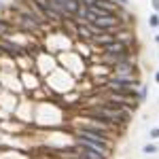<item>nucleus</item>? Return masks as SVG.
I'll return each mask as SVG.
<instances>
[{"mask_svg":"<svg viewBox=\"0 0 159 159\" xmlns=\"http://www.w3.org/2000/svg\"><path fill=\"white\" fill-rule=\"evenodd\" d=\"M72 134L83 136V138H87L89 142L102 144V147H106V148H112V144H115V136H112V134L100 132V129H96V127H89V125H81V123H79V127L74 129Z\"/></svg>","mask_w":159,"mask_h":159,"instance_id":"1","label":"nucleus"},{"mask_svg":"<svg viewBox=\"0 0 159 159\" xmlns=\"http://www.w3.org/2000/svg\"><path fill=\"white\" fill-rule=\"evenodd\" d=\"M125 87H142L140 76H119V74H110L104 89H125Z\"/></svg>","mask_w":159,"mask_h":159,"instance_id":"2","label":"nucleus"},{"mask_svg":"<svg viewBox=\"0 0 159 159\" xmlns=\"http://www.w3.org/2000/svg\"><path fill=\"white\" fill-rule=\"evenodd\" d=\"M110 74H119V76H138V64H136L134 57L123 60Z\"/></svg>","mask_w":159,"mask_h":159,"instance_id":"3","label":"nucleus"},{"mask_svg":"<svg viewBox=\"0 0 159 159\" xmlns=\"http://www.w3.org/2000/svg\"><path fill=\"white\" fill-rule=\"evenodd\" d=\"M112 43H117V34H112V32H104V34H98V36H93V40H91V45L96 47V49H106L108 45H112Z\"/></svg>","mask_w":159,"mask_h":159,"instance_id":"4","label":"nucleus"},{"mask_svg":"<svg viewBox=\"0 0 159 159\" xmlns=\"http://www.w3.org/2000/svg\"><path fill=\"white\" fill-rule=\"evenodd\" d=\"M117 40L132 49V45H134V32H132L129 28H119V30H117Z\"/></svg>","mask_w":159,"mask_h":159,"instance_id":"5","label":"nucleus"},{"mask_svg":"<svg viewBox=\"0 0 159 159\" xmlns=\"http://www.w3.org/2000/svg\"><path fill=\"white\" fill-rule=\"evenodd\" d=\"M74 148H76V153L83 159H110V157H106V155L98 153V151H91V148H81V147H76V144H74Z\"/></svg>","mask_w":159,"mask_h":159,"instance_id":"6","label":"nucleus"},{"mask_svg":"<svg viewBox=\"0 0 159 159\" xmlns=\"http://www.w3.org/2000/svg\"><path fill=\"white\" fill-rule=\"evenodd\" d=\"M159 153V144L157 142H147L142 147V155H157Z\"/></svg>","mask_w":159,"mask_h":159,"instance_id":"7","label":"nucleus"},{"mask_svg":"<svg viewBox=\"0 0 159 159\" xmlns=\"http://www.w3.org/2000/svg\"><path fill=\"white\" fill-rule=\"evenodd\" d=\"M147 98H148V87L142 85L140 89H138V102L142 104V102H147Z\"/></svg>","mask_w":159,"mask_h":159,"instance_id":"8","label":"nucleus"},{"mask_svg":"<svg viewBox=\"0 0 159 159\" xmlns=\"http://www.w3.org/2000/svg\"><path fill=\"white\" fill-rule=\"evenodd\" d=\"M148 25H151L153 30H159V15H157V13L148 15Z\"/></svg>","mask_w":159,"mask_h":159,"instance_id":"9","label":"nucleus"},{"mask_svg":"<svg viewBox=\"0 0 159 159\" xmlns=\"http://www.w3.org/2000/svg\"><path fill=\"white\" fill-rule=\"evenodd\" d=\"M148 140H151V142L159 140V127H151V129H148Z\"/></svg>","mask_w":159,"mask_h":159,"instance_id":"10","label":"nucleus"},{"mask_svg":"<svg viewBox=\"0 0 159 159\" xmlns=\"http://www.w3.org/2000/svg\"><path fill=\"white\" fill-rule=\"evenodd\" d=\"M115 2H117V4H119L121 9H125V7H129V0H115Z\"/></svg>","mask_w":159,"mask_h":159,"instance_id":"11","label":"nucleus"},{"mask_svg":"<svg viewBox=\"0 0 159 159\" xmlns=\"http://www.w3.org/2000/svg\"><path fill=\"white\" fill-rule=\"evenodd\" d=\"M151 4H153V9L159 13V0H151Z\"/></svg>","mask_w":159,"mask_h":159,"instance_id":"12","label":"nucleus"},{"mask_svg":"<svg viewBox=\"0 0 159 159\" xmlns=\"http://www.w3.org/2000/svg\"><path fill=\"white\" fill-rule=\"evenodd\" d=\"M155 83H157V85H159V70H157V72H155Z\"/></svg>","mask_w":159,"mask_h":159,"instance_id":"13","label":"nucleus"},{"mask_svg":"<svg viewBox=\"0 0 159 159\" xmlns=\"http://www.w3.org/2000/svg\"><path fill=\"white\" fill-rule=\"evenodd\" d=\"M155 43H157V45H159V32H157V36H155Z\"/></svg>","mask_w":159,"mask_h":159,"instance_id":"14","label":"nucleus"},{"mask_svg":"<svg viewBox=\"0 0 159 159\" xmlns=\"http://www.w3.org/2000/svg\"><path fill=\"white\" fill-rule=\"evenodd\" d=\"M157 57H159V51H157Z\"/></svg>","mask_w":159,"mask_h":159,"instance_id":"15","label":"nucleus"},{"mask_svg":"<svg viewBox=\"0 0 159 159\" xmlns=\"http://www.w3.org/2000/svg\"><path fill=\"white\" fill-rule=\"evenodd\" d=\"M157 102H159V100H157Z\"/></svg>","mask_w":159,"mask_h":159,"instance_id":"16","label":"nucleus"}]
</instances>
